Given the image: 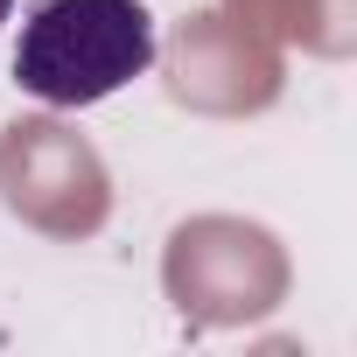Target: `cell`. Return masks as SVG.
<instances>
[{"label":"cell","instance_id":"1","mask_svg":"<svg viewBox=\"0 0 357 357\" xmlns=\"http://www.w3.org/2000/svg\"><path fill=\"white\" fill-rule=\"evenodd\" d=\"M147 63L154 15L140 0H36L15 43V84L43 105H98Z\"/></svg>","mask_w":357,"mask_h":357},{"label":"cell","instance_id":"2","mask_svg":"<svg viewBox=\"0 0 357 357\" xmlns=\"http://www.w3.org/2000/svg\"><path fill=\"white\" fill-rule=\"evenodd\" d=\"M8 15H15V0H0V22H8Z\"/></svg>","mask_w":357,"mask_h":357}]
</instances>
